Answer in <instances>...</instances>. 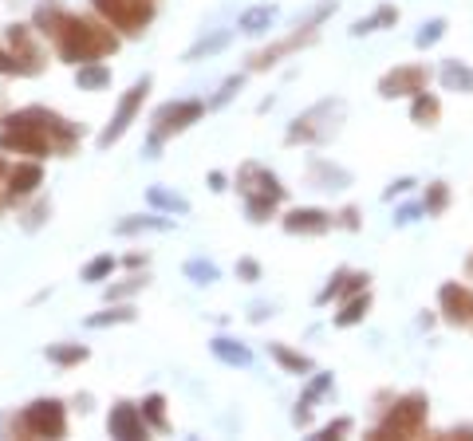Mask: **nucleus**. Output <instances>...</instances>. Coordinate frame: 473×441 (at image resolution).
<instances>
[{"label": "nucleus", "mask_w": 473, "mask_h": 441, "mask_svg": "<svg viewBox=\"0 0 473 441\" xmlns=\"http://www.w3.org/2000/svg\"><path fill=\"white\" fill-rule=\"evenodd\" d=\"M107 429H111V437H147V421H142V410L131 406V402H118L111 410V421H107Z\"/></svg>", "instance_id": "nucleus-12"}, {"label": "nucleus", "mask_w": 473, "mask_h": 441, "mask_svg": "<svg viewBox=\"0 0 473 441\" xmlns=\"http://www.w3.org/2000/svg\"><path fill=\"white\" fill-rule=\"evenodd\" d=\"M438 99L434 95H426V91H418L414 95V107H411V115H414V123H422V126H434L438 123Z\"/></svg>", "instance_id": "nucleus-17"}, {"label": "nucleus", "mask_w": 473, "mask_h": 441, "mask_svg": "<svg viewBox=\"0 0 473 441\" xmlns=\"http://www.w3.org/2000/svg\"><path fill=\"white\" fill-rule=\"evenodd\" d=\"M442 32H445V20H430L422 32H418V48H430V44H438Z\"/></svg>", "instance_id": "nucleus-28"}, {"label": "nucleus", "mask_w": 473, "mask_h": 441, "mask_svg": "<svg viewBox=\"0 0 473 441\" xmlns=\"http://www.w3.org/2000/svg\"><path fill=\"white\" fill-rule=\"evenodd\" d=\"M272 8L269 4H261V8H249V12L241 16V32H249V36H257V32H265V28L272 24Z\"/></svg>", "instance_id": "nucleus-22"}, {"label": "nucleus", "mask_w": 473, "mask_h": 441, "mask_svg": "<svg viewBox=\"0 0 473 441\" xmlns=\"http://www.w3.org/2000/svg\"><path fill=\"white\" fill-rule=\"evenodd\" d=\"M426 79H430V71H426L422 63H414V68H395L383 76V83H379V95L383 99L418 95V91H426Z\"/></svg>", "instance_id": "nucleus-9"}, {"label": "nucleus", "mask_w": 473, "mask_h": 441, "mask_svg": "<svg viewBox=\"0 0 473 441\" xmlns=\"http://www.w3.org/2000/svg\"><path fill=\"white\" fill-rule=\"evenodd\" d=\"M236 186L245 193L249 220H269V213L277 209V201L285 197V186L277 181V173L261 170V165H245V170L236 173Z\"/></svg>", "instance_id": "nucleus-2"}, {"label": "nucleus", "mask_w": 473, "mask_h": 441, "mask_svg": "<svg viewBox=\"0 0 473 441\" xmlns=\"http://www.w3.org/2000/svg\"><path fill=\"white\" fill-rule=\"evenodd\" d=\"M8 44H12V55H16V68H20V76H36V71L44 68V52L36 48L32 40V24H16L8 28Z\"/></svg>", "instance_id": "nucleus-10"}, {"label": "nucleus", "mask_w": 473, "mask_h": 441, "mask_svg": "<svg viewBox=\"0 0 473 441\" xmlns=\"http://www.w3.org/2000/svg\"><path fill=\"white\" fill-rule=\"evenodd\" d=\"M363 284H367V276H359V272H340V276H335V284H327V288L320 292V303H327L332 296H340V292L363 288Z\"/></svg>", "instance_id": "nucleus-18"}, {"label": "nucleus", "mask_w": 473, "mask_h": 441, "mask_svg": "<svg viewBox=\"0 0 473 441\" xmlns=\"http://www.w3.org/2000/svg\"><path fill=\"white\" fill-rule=\"evenodd\" d=\"M107 272H115V261H111V256H99V261H91L84 269V280H103Z\"/></svg>", "instance_id": "nucleus-29"}, {"label": "nucleus", "mask_w": 473, "mask_h": 441, "mask_svg": "<svg viewBox=\"0 0 473 441\" xmlns=\"http://www.w3.org/2000/svg\"><path fill=\"white\" fill-rule=\"evenodd\" d=\"M445 201H450V189H445V181H434V186L426 189L422 209H426V213H442V209H445Z\"/></svg>", "instance_id": "nucleus-24"}, {"label": "nucleus", "mask_w": 473, "mask_h": 441, "mask_svg": "<svg viewBox=\"0 0 473 441\" xmlns=\"http://www.w3.org/2000/svg\"><path fill=\"white\" fill-rule=\"evenodd\" d=\"M422 426H426V398L422 394H406L371 437H418Z\"/></svg>", "instance_id": "nucleus-5"}, {"label": "nucleus", "mask_w": 473, "mask_h": 441, "mask_svg": "<svg viewBox=\"0 0 473 441\" xmlns=\"http://www.w3.org/2000/svg\"><path fill=\"white\" fill-rule=\"evenodd\" d=\"M91 4L107 24L126 36L147 32V24L154 20V0H91Z\"/></svg>", "instance_id": "nucleus-4"}, {"label": "nucleus", "mask_w": 473, "mask_h": 441, "mask_svg": "<svg viewBox=\"0 0 473 441\" xmlns=\"http://www.w3.org/2000/svg\"><path fill=\"white\" fill-rule=\"evenodd\" d=\"M48 358H52V363H63V366H68V363H84V358H87V347H52V351H48Z\"/></svg>", "instance_id": "nucleus-26"}, {"label": "nucleus", "mask_w": 473, "mask_h": 441, "mask_svg": "<svg viewBox=\"0 0 473 441\" xmlns=\"http://www.w3.org/2000/svg\"><path fill=\"white\" fill-rule=\"evenodd\" d=\"M0 150H16V154L44 158V154H52L56 146H52V138L40 131V123H36L28 110H20V115L4 118V131H0Z\"/></svg>", "instance_id": "nucleus-3"}, {"label": "nucleus", "mask_w": 473, "mask_h": 441, "mask_svg": "<svg viewBox=\"0 0 473 441\" xmlns=\"http://www.w3.org/2000/svg\"><path fill=\"white\" fill-rule=\"evenodd\" d=\"M442 83L450 91H473V68H466V63H445L442 68Z\"/></svg>", "instance_id": "nucleus-16"}, {"label": "nucleus", "mask_w": 473, "mask_h": 441, "mask_svg": "<svg viewBox=\"0 0 473 441\" xmlns=\"http://www.w3.org/2000/svg\"><path fill=\"white\" fill-rule=\"evenodd\" d=\"M0 76H20V68H16V55L0 48Z\"/></svg>", "instance_id": "nucleus-33"}, {"label": "nucleus", "mask_w": 473, "mask_h": 441, "mask_svg": "<svg viewBox=\"0 0 473 441\" xmlns=\"http://www.w3.org/2000/svg\"><path fill=\"white\" fill-rule=\"evenodd\" d=\"M332 386V379H316L312 386H308V394H304V402H300V410H296V421H308V410H312V402L320 398V394Z\"/></svg>", "instance_id": "nucleus-25"}, {"label": "nucleus", "mask_w": 473, "mask_h": 441, "mask_svg": "<svg viewBox=\"0 0 473 441\" xmlns=\"http://www.w3.org/2000/svg\"><path fill=\"white\" fill-rule=\"evenodd\" d=\"M162 406H166V398H162V394H150L147 406H142V413L154 421V429H166V413H162Z\"/></svg>", "instance_id": "nucleus-27"}, {"label": "nucleus", "mask_w": 473, "mask_h": 441, "mask_svg": "<svg viewBox=\"0 0 473 441\" xmlns=\"http://www.w3.org/2000/svg\"><path fill=\"white\" fill-rule=\"evenodd\" d=\"M348 429H351V421H348V418H340V421H332V426H324V429H320V437H335V434H348Z\"/></svg>", "instance_id": "nucleus-34"}, {"label": "nucleus", "mask_w": 473, "mask_h": 441, "mask_svg": "<svg viewBox=\"0 0 473 441\" xmlns=\"http://www.w3.org/2000/svg\"><path fill=\"white\" fill-rule=\"evenodd\" d=\"M236 272H241V276H245V280H257V276H261V269H257V261H241V264H236Z\"/></svg>", "instance_id": "nucleus-35"}, {"label": "nucleus", "mask_w": 473, "mask_h": 441, "mask_svg": "<svg viewBox=\"0 0 473 441\" xmlns=\"http://www.w3.org/2000/svg\"><path fill=\"white\" fill-rule=\"evenodd\" d=\"M147 91H150V79H139L131 91H126L123 103H118V110H115V118H111V126L99 134V146H111V142H118V138L131 131V123H134V115H139V107L147 103Z\"/></svg>", "instance_id": "nucleus-8"}, {"label": "nucleus", "mask_w": 473, "mask_h": 441, "mask_svg": "<svg viewBox=\"0 0 473 441\" xmlns=\"http://www.w3.org/2000/svg\"><path fill=\"white\" fill-rule=\"evenodd\" d=\"M367 308H371V296H367V292H363V296H355V300H348V303H343V311H340V316H335V324H340V327L359 324V319L367 316Z\"/></svg>", "instance_id": "nucleus-21"}, {"label": "nucleus", "mask_w": 473, "mask_h": 441, "mask_svg": "<svg viewBox=\"0 0 473 441\" xmlns=\"http://www.w3.org/2000/svg\"><path fill=\"white\" fill-rule=\"evenodd\" d=\"M150 201H154V205H166V209H178V213H186V201L170 197V193H162V189H150Z\"/></svg>", "instance_id": "nucleus-32"}, {"label": "nucleus", "mask_w": 473, "mask_h": 441, "mask_svg": "<svg viewBox=\"0 0 473 441\" xmlns=\"http://www.w3.org/2000/svg\"><path fill=\"white\" fill-rule=\"evenodd\" d=\"M76 83L84 91H99V87H107V83H111V68H103V63H79Z\"/></svg>", "instance_id": "nucleus-15"}, {"label": "nucleus", "mask_w": 473, "mask_h": 441, "mask_svg": "<svg viewBox=\"0 0 473 441\" xmlns=\"http://www.w3.org/2000/svg\"><path fill=\"white\" fill-rule=\"evenodd\" d=\"M24 429L36 437H63L68 434V418H63V406L56 398H44V402H32L24 410Z\"/></svg>", "instance_id": "nucleus-7"}, {"label": "nucleus", "mask_w": 473, "mask_h": 441, "mask_svg": "<svg viewBox=\"0 0 473 441\" xmlns=\"http://www.w3.org/2000/svg\"><path fill=\"white\" fill-rule=\"evenodd\" d=\"M52 40H56L60 60H68V63H95L118 48V36L107 28V20L99 24V20L71 16V12H63V20L56 24Z\"/></svg>", "instance_id": "nucleus-1"}, {"label": "nucleus", "mask_w": 473, "mask_h": 441, "mask_svg": "<svg viewBox=\"0 0 473 441\" xmlns=\"http://www.w3.org/2000/svg\"><path fill=\"white\" fill-rule=\"evenodd\" d=\"M272 358H277L285 371H293V374H308V371H312V358L288 351V347H280V343H272Z\"/></svg>", "instance_id": "nucleus-19"}, {"label": "nucleus", "mask_w": 473, "mask_h": 441, "mask_svg": "<svg viewBox=\"0 0 473 441\" xmlns=\"http://www.w3.org/2000/svg\"><path fill=\"white\" fill-rule=\"evenodd\" d=\"M202 110L205 103H197V99H181V103H166L154 115V126H150V142L158 146V142H166L170 134H178V131H186L189 123H197L202 118Z\"/></svg>", "instance_id": "nucleus-6"}, {"label": "nucleus", "mask_w": 473, "mask_h": 441, "mask_svg": "<svg viewBox=\"0 0 473 441\" xmlns=\"http://www.w3.org/2000/svg\"><path fill=\"white\" fill-rule=\"evenodd\" d=\"M186 272H189V276H197V284H209V280H217V269H213V264H202V261L186 264Z\"/></svg>", "instance_id": "nucleus-31"}, {"label": "nucleus", "mask_w": 473, "mask_h": 441, "mask_svg": "<svg viewBox=\"0 0 473 441\" xmlns=\"http://www.w3.org/2000/svg\"><path fill=\"white\" fill-rule=\"evenodd\" d=\"M126 319H134V311H131V308H118V311H107V316L87 319V324H91V327H107V324H126Z\"/></svg>", "instance_id": "nucleus-30"}, {"label": "nucleus", "mask_w": 473, "mask_h": 441, "mask_svg": "<svg viewBox=\"0 0 473 441\" xmlns=\"http://www.w3.org/2000/svg\"><path fill=\"white\" fill-rule=\"evenodd\" d=\"M131 229H139V220H126L123 233H131ZM142 229H166V220H142Z\"/></svg>", "instance_id": "nucleus-36"}, {"label": "nucleus", "mask_w": 473, "mask_h": 441, "mask_svg": "<svg viewBox=\"0 0 473 441\" xmlns=\"http://www.w3.org/2000/svg\"><path fill=\"white\" fill-rule=\"evenodd\" d=\"M466 276H469V280H473V256H469V261H466Z\"/></svg>", "instance_id": "nucleus-37"}, {"label": "nucleus", "mask_w": 473, "mask_h": 441, "mask_svg": "<svg viewBox=\"0 0 473 441\" xmlns=\"http://www.w3.org/2000/svg\"><path fill=\"white\" fill-rule=\"evenodd\" d=\"M438 303L445 324H473V292L466 284H445L438 292Z\"/></svg>", "instance_id": "nucleus-11"}, {"label": "nucleus", "mask_w": 473, "mask_h": 441, "mask_svg": "<svg viewBox=\"0 0 473 441\" xmlns=\"http://www.w3.org/2000/svg\"><path fill=\"white\" fill-rule=\"evenodd\" d=\"M213 355L221 358V363H233V366H245L253 358L241 343H233V339H213Z\"/></svg>", "instance_id": "nucleus-20"}, {"label": "nucleus", "mask_w": 473, "mask_h": 441, "mask_svg": "<svg viewBox=\"0 0 473 441\" xmlns=\"http://www.w3.org/2000/svg\"><path fill=\"white\" fill-rule=\"evenodd\" d=\"M395 20H398V8L383 4L375 16H367V20H359V24H355L351 32H355V36H363V32H379V28H383V24H395Z\"/></svg>", "instance_id": "nucleus-23"}, {"label": "nucleus", "mask_w": 473, "mask_h": 441, "mask_svg": "<svg viewBox=\"0 0 473 441\" xmlns=\"http://www.w3.org/2000/svg\"><path fill=\"white\" fill-rule=\"evenodd\" d=\"M40 181H44L40 162H24V165H16V170L8 173V193H12V197H28V193H36Z\"/></svg>", "instance_id": "nucleus-14"}, {"label": "nucleus", "mask_w": 473, "mask_h": 441, "mask_svg": "<svg viewBox=\"0 0 473 441\" xmlns=\"http://www.w3.org/2000/svg\"><path fill=\"white\" fill-rule=\"evenodd\" d=\"M285 229L288 233H304V237L327 233V229H332V213H324V209H293V213L285 217Z\"/></svg>", "instance_id": "nucleus-13"}, {"label": "nucleus", "mask_w": 473, "mask_h": 441, "mask_svg": "<svg viewBox=\"0 0 473 441\" xmlns=\"http://www.w3.org/2000/svg\"><path fill=\"white\" fill-rule=\"evenodd\" d=\"M0 173H4V162H0Z\"/></svg>", "instance_id": "nucleus-38"}]
</instances>
